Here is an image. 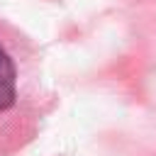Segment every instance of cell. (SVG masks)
I'll use <instances>...</instances> for the list:
<instances>
[{
    "instance_id": "cell-1",
    "label": "cell",
    "mask_w": 156,
    "mask_h": 156,
    "mask_svg": "<svg viewBox=\"0 0 156 156\" xmlns=\"http://www.w3.org/2000/svg\"><path fill=\"white\" fill-rule=\"evenodd\" d=\"M34 78L29 73V58L22 56L15 37L0 34V136L20 134L32 105Z\"/></svg>"
}]
</instances>
